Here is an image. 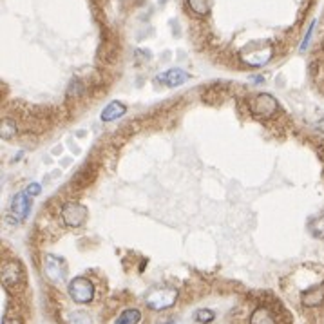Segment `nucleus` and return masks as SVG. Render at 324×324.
I'll use <instances>...</instances> for the list:
<instances>
[{
  "label": "nucleus",
  "instance_id": "obj_1",
  "mask_svg": "<svg viewBox=\"0 0 324 324\" xmlns=\"http://www.w3.org/2000/svg\"><path fill=\"white\" fill-rule=\"evenodd\" d=\"M248 109L257 120H270L272 116L279 111V103L272 94L261 93L248 100Z\"/></svg>",
  "mask_w": 324,
  "mask_h": 324
},
{
  "label": "nucleus",
  "instance_id": "obj_2",
  "mask_svg": "<svg viewBox=\"0 0 324 324\" xmlns=\"http://www.w3.org/2000/svg\"><path fill=\"white\" fill-rule=\"evenodd\" d=\"M25 282V272L24 266L17 261H6L2 264V284L4 288L13 292V290H20Z\"/></svg>",
  "mask_w": 324,
  "mask_h": 324
},
{
  "label": "nucleus",
  "instance_id": "obj_3",
  "mask_svg": "<svg viewBox=\"0 0 324 324\" xmlns=\"http://www.w3.org/2000/svg\"><path fill=\"white\" fill-rule=\"evenodd\" d=\"M176 299H178V292L174 288H158L154 292H150L147 295V306L150 310H154V312H163V310H167V308L174 306Z\"/></svg>",
  "mask_w": 324,
  "mask_h": 324
},
{
  "label": "nucleus",
  "instance_id": "obj_4",
  "mask_svg": "<svg viewBox=\"0 0 324 324\" xmlns=\"http://www.w3.org/2000/svg\"><path fill=\"white\" fill-rule=\"evenodd\" d=\"M69 295L78 304L91 302L93 297H94V284L87 277H76V279H72L69 282Z\"/></svg>",
  "mask_w": 324,
  "mask_h": 324
},
{
  "label": "nucleus",
  "instance_id": "obj_5",
  "mask_svg": "<svg viewBox=\"0 0 324 324\" xmlns=\"http://www.w3.org/2000/svg\"><path fill=\"white\" fill-rule=\"evenodd\" d=\"M62 219L66 223L67 227H82L87 219V208L84 205L76 203V201H69L62 207Z\"/></svg>",
  "mask_w": 324,
  "mask_h": 324
},
{
  "label": "nucleus",
  "instance_id": "obj_6",
  "mask_svg": "<svg viewBox=\"0 0 324 324\" xmlns=\"http://www.w3.org/2000/svg\"><path fill=\"white\" fill-rule=\"evenodd\" d=\"M44 272H46V276H47L49 281H54V282H60V281H66L67 277V266H66V261L58 255H46V261H44Z\"/></svg>",
  "mask_w": 324,
  "mask_h": 324
},
{
  "label": "nucleus",
  "instance_id": "obj_7",
  "mask_svg": "<svg viewBox=\"0 0 324 324\" xmlns=\"http://www.w3.org/2000/svg\"><path fill=\"white\" fill-rule=\"evenodd\" d=\"M31 208V196L27 192H18L11 201V214L17 221H24L29 216Z\"/></svg>",
  "mask_w": 324,
  "mask_h": 324
},
{
  "label": "nucleus",
  "instance_id": "obj_8",
  "mask_svg": "<svg viewBox=\"0 0 324 324\" xmlns=\"http://www.w3.org/2000/svg\"><path fill=\"white\" fill-rule=\"evenodd\" d=\"M241 58L252 67L264 66V64H268L272 58V47L266 46L264 49H257V51H255V49H246L245 53L241 54Z\"/></svg>",
  "mask_w": 324,
  "mask_h": 324
},
{
  "label": "nucleus",
  "instance_id": "obj_9",
  "mask_svg": "<svg viewBox=\"0 0 324 324\" xmlns=\"http://www.w3.org/2000/svg\"><path fill=\"white\" fill-rule=\"evenodd\" d=\"M186 80H188V74L183 69H168V71L158 74V82L167 87H178V85L185 84Z\"/></svg>",
  "mask_w": 324,
  "mask_h": 324
},
{
  "label": "nucleus",
  "instance_id": "obj_10",
  "mask_svg": "<svg viewBox=\"0 0 324 324\" xmlns=\"http://www.w3.org/2000/svg\"><path fill=\"white\" fill-rule=\"evenodd\" d=\"M324 302V284H317L302 295V304L306 308H315L321 306Z\"/></svg>",
  "mask_w": 324,
  "mask_h": 324
},
{
  "label": "nucleus",
  "instance_id": "obj_11",
  "mask_svg": "<svg viewBox=\"0 0 324 324\" xmlns=\"http://www.w3.org/2000/svg\"><path fill=\"white\" fill-rule=\"evenodd\" d=\"M127 113V107L121 102H111L102 111V121H114Z\"/></svg>",
  "mask_w": 324,
  "mask_h": 324
},
{
  "label": "nucleus",
  "instance_id": "obj_12",
  "mask_svg": "<svg viewBox=\"0 0 324 324\" xmlns=\"http://www.w3.org/2000/svg\"><path fill=\"white\" fill-rule=\"evenodd\" d=\"M250 324H276V317L272 315L270 310L257 308V310L250 315Z\"/></svg>",
  "mask_w": 324,
  "mask_h": 324
},
{
  "label": "nucleus",
  "instance_id": "obj_13",
  "mask_svg": "<svg viewBox=\"0 0 324 324\" xmlns=\"http://www.w3.org/2000/svg\"><path fill=\"white\" fill-rule=\"evenodd\" d=\"M139 319H141V312L136 308H129L116 319V324H138Z\"/></svg>",
  "mask_w": 324,
  "mask_h": 324
},
{
  "label": "nucleus",
  "instance_id": "obj_14",
  "mask_svg": "<svg viewBox=\"0 0 324 324\" xmlns=\"http://www.w3.org/2000/svg\"><path fill=\"white\" fill-rule=\"evenodd\" d=\"M186 4L198 15H208L210 11V0H186Z\"/></svg>",
  "mask_w": 324,
  "mask_h": 324
},
{
  "label": "nucleus",
  "instance_id": "obj_15",
  "mask_svg": "<svg viewBox=\"0 0 324 324\" xmlns=\"http://www.w3.org/2000/svg\"><path fill=\"white\" fill-rule=\"evenodd\" d=\"M17 134V125H15V121L11 120H2V123H0V136L4 139H9L13 138Z\"/></svg>",
  "mask_w": 324,
  "mask_h": 324
},
{
  "label": "nucleus",
  "instance_id": "obj_16",
  "mask_svg": "<svg viewBox=\"0 0 324 324\" xmlns=\"http://www.w3.org/2000/svg\"><path fill=\"white\" fill-rule=\"evenodd\" d=\"M310 232H312L313 237L324 239V216H319L313 219L312 225H310Z\"/></svg>",
  "mask_w": 324,
  "mask_h": 324
},
{
  "label": "nucleus",
  "instance_id": "obj_17",
  "mask_svg": "<svg viewBox=\"0 0 324 324\" xmlns=\"http://www.w3.org/2000/svg\"><path fill=\"white\" fill-rule=\"evenodd\" d=\"M69 324H93L89 313L85 312H71L69 313Z\"/></svg>",
  "mask_w": 324,
  "mask_h": 324
},
{
  "label": "nucleus",
  "instance_id": "obj_18",
  "mask_svg": "<svg viewBox=\"0 0 324 324\" xmlns=\"http://www.w3.org/2000/svg\"><path fill=\"white\" fill-rule=\"evenodd\" d=\"M194 317H196V321H198V323L208 324V323H212V321H214V317H216V315H214V312H212V310H207V308H203V310H198Z\"/></svg>",
  "mask_w": 324,
  "mask_h": 324
},
{
  "label": "nucleus",
  "instance_id": "obj_19",
  "mask_svg": "<svg viewBox=\"0 0 324 324\" xmlns=\"http://www.w3.org/2000/svg\"><path fill=\"white\" fill-rule=\"evenodd\" d=\"M82 93H84V84L78 78H74L71 82V85H69V94L76 96V94H82Z\"/></svg>",
  "mask_w": 324,
  "mask_h": 324
},
{
  "label": "nucleus",
  "instance_id": "obj_20",
  "mask_svg": "<svg viewBox=\"0 0 324 324\" xmlns=\"http://www.w3.org/2000/svg\"><path fill=\"white\" fill-rule=\"evenodd\" d=\"M315 25H317V20H313L312 24H310V27H308L306 35H304V38H302V42H301V51H304V49L308 47V42H310V38H312L313 29H315Z\"/></svg>",
  "mask_w": 324,
  "mask_h": 324
},
{
  "label": "nucleus",
  "instance_id": "obj_21",
  "mask_svg": "<svg viewBox=\"0 0 324 324\" xmlns=\"http://www.w3.org/2000/svg\"><path fill=\"white\" fill-rule=\"evenodd\" d=\"M40 190H42V186L38 185V183H31V185H27V188H25V192L29 194V196H36V194H40Z\"/></svg>",
  "mask_w": 324,
  "mask_h": 324
},
{
  "label": "nucleus",
  "instance_id": "obj_22",
  "mask_svg": "<svg viewBox=\"0 0 324 324\" xmlns=\"http://www.w3.org/2000/svg\"><path fill=\"white\" fill-rule=\"evenodd\" d=\"M2 324H22V321L17 317H4L2 319Z\"/></svg>",
  "mask_w": 324,
  "mask_h": 324
},
{
  "label": "nucleus",
  "instance_id": "obj_23",
  "mask_svg": "<svg viewBox=\"0 0 324 324\" xmlns=\"http://www.w3.org/2000/svg\"><path fill=\"white\" fill-rule=\"evenodd\" d=\"M165 324H174V323H165Z\"/></svg>",
  "mask_w": 324,
  "mask_h": 324
}]
</instances>
